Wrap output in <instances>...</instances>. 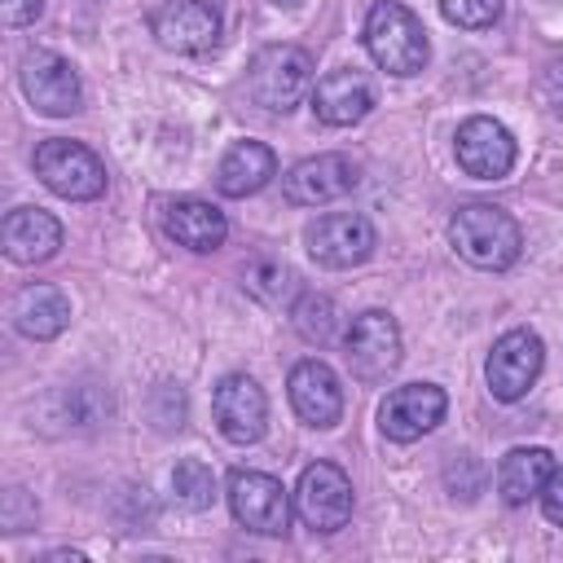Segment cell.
<instances>
[{"label": "cell", "mask_w": 563, "mask_h": 563, "mask_svg": "<svg viewBox=\"0 0 563 563\" xmlns=\"http://www.w3.org/2000/svg\"><path fill=\"white\" fill-rule=\"evenodd\" d=\"M0 246L13 264H44L62 246V224L44 207H13L0 224Z\"/></svg>", "instance_id": "cell-17"}, {"label": "cell", "mask_w": 563, "mask_h": 563, "mask_svg": "<svg viewBox=\"0 0 563 563\" xmlns=\"http://www.w3.org/2000/svg\"><path fill=\"white\" fill-rule=\"evenodd\" d=\"M229 510L246 532H260V537H286L290 528V493L282 488V479L264 471L229 475Z\"/></svg>", "instance_id": "cell-5"}, {"label": "cell", "mask_w": 563, "mask_h": 563, "mask_svg": "<svg viewBox=\"0 0 563 563\" xmlns=\"http://www.w3.org/2000/svg\"><path fill=\"white\" fill-rule=\"evenodd\" d=\"M501 4L506 0H444V13L457 22V26H471V31H484L501 18Z\"/></svg>", "instance_id": "cell-26"}, {"label": "cell", "mask_w": 563, "mask_h": 563, "mask_svg": "<svg viewBox=\"0 0 563 563\" xmlns=\"http://www.w3.org/2000/svg\"><path fill=\"white\" fill-rule=\"evenodd\" d=\"M295 510L312 532H339L352 519V479L334 462L303 466L295 484Z\"/></svg>", "instance_id": "cell-9"}, {"label": "cell", "mask_w": 563, "mask_h": 563, "mask_svg": "<svg viewBox=\"0 0 563 563\" xmlns=\"http://www.w3.org/2000/svg\"><path fill=\"white\" fill-rule=\"evenodd\" d=\"M44 13V0H0V18L4 26H26Z\"/></svg>", "instance_id": "cell-28"}, {"label": "cell", "mask_w": 563, "mask_h": 563, "mask_svg": "<svg viewBox=\"0 0 563 563\" xmlns=\"http://www.w3.org/2000/svg\"><path fill=\"white\" fill-rule=\"evenodd\" d=\"M286 391H290V409H295L308 427H317V431H325V427H334V422L343 418V387H339V374H334L325 361H317V356L295 361V369H290V378H286Z\"/></svg>", "instance_id": "cell-16"}, {"label": "cell", "mask_w": 563, "mask_h": 563, "mask_svg": "<svg viewBox=\"0 0 563 563\" xmlns=\"http://www.w3.org/2000/svg\"><path fill=\"white\" fill-rule=\"evenodd\" d=\"M356 180H361V172L347 154H312V158L295 163L282 176V194L295 207H321V202H334V198L352 194Z\"/></svg>", "instance_id": "cell-15"}, {"label": "cell", "mask_w": 563, "mask_h": 563, "mask_svg": "<svg viewBox=\"0 0 563 563\" xmlns=\"http://www.w3.org/2000/svg\"><path fill=\"white\" fill-rule=\"evenodd\" d=\"M541 365H545V343H541V334H537V330H523V325H519V330H506V334L493 343L488 365H484L488 391L510 405V400L528 396V387L537 383Z\"/></svg>", "instance_id": "cell-8"}, {"label": "cell", "mask_w": 563, "mask_h": 563, "mask_svg": "<svg viewBox=\"0 0 563 563\" xmlns=\"http://www.w3.org/2000/svg\"><path fill=\"white\" fill-rule=\"evenodd\" d=\"M35 176L70 202H92L106 194V163L88 145L66 136H48L35 145Z\"/></svg>", "instance_id": "cell-4"}, {"label": "cell", "mask_w": 563, "mask_h": 563, "mask_svg": "<svg viewBox=\"0 0 563 563\" xmlns=\"http://www.w3.org/2000/svg\"><path fill=\"white\" fill-rule=\"evenodd\" d=\"M449 242H453V251L466 264L488 268V273H501V268H510L519 260L523 233H519V224H515L510 211H501L493 202H466L449 220Z\"/></svg>", "instance_id": "cell-1"}, {"label": "cell", "mask_w": 563, "mask_h": 563, "mask_svg": "<svg viewBox=\"0 0 563 563\" xmlns=\"http://www.w3.org/2000/svg\"><path fill=\"white\" fill-rule=\"evenodd\" d=\"M374 224L356 211H330L308 224V255L321 268H352L374 255Z\"/></svg>", "instance_id": "cell-12"}, {"label": "cell", "mask_w": 563, "mask_h": 563, "mask_svg": "<svg viewBox=\"0 0 563 563\" xmlns=\"http://www.w3.org/2000/svg\"><path fill=\"white\" fill-rule=\"evenodd\" d=\"M554 471V457L550 449L541 444H528V449H510L497 466V493L506 506H528L532 497H541V484L545 475Z\"/></svg>", "instance_id": "cell-22"}, {"label": "cell", "mask_w": 563, "mask_h": 563, "mask_svg": "<svg viewBox=\"0 0 563 563\" xmlns=\"http://www.w3.org/2000/svg\"><path fill=\"white\" fill-rule=\"evenodd\" d=\"M211 413H216V427L224 431V440L255 444L268 427V396L251 374H224L216 383Z\"/></svg>", "instance_id": "cell-13"}, {"label": "cell", "mask_w": 563, "mask_h": 563, "mask_svg": "<svg viewBox=\"0 0 563 563\" xmlns=\"http://www.w3.org/2000/svg\"><path fill=\"white\" fill-rule=\"evenodd\" d=\"M541 510H545L550 523L563 528V462H554V471H550L545 484H541Z\"/></svg>", "instance_id": "cell-27"}, {"label": "cell", "mask_w": 563, "mask_h": 563, "mask_svg": "<svg viewBox=\"0 0 563 563\" xmlns=\"http://www.w3.org/2000/svg\"><path fill=\"white\" fill-rule=\"evenodd\" d=\"M453 154H457V167L475 180H501L510 176L515 167V136L506 123L488 119V114H471L457 136H453Z\"/></svg>", "instance_id": "cell-11"}, {"label": "cell", "mask_w": 563, "mask_h": 563, "mask_svg": "<svg viewBox=\"0 0 563 563\" xmlns=\"http://www.w3.org/2000/svg\"><path fill=\"white\" fill-rule=\"evenodd\" d=\"M9 317H13L18 334H26V339H57L70 325V299L48 282H31L13 295Z\"/></svg>", "instance_id": "cell-21"}, {"label": "cell", "mask_w": 563, "mask_h": 563, "mask_svg": "<svg viewBox=\"0 0 563 563\" xmlns=\"http://www.w3.org/2000/svg\"><path fill=\"white\" fill-rule=\"evenodd\" d=\"M172 488H176V501L185 510H207L216 501V471L207 462H198V457H185L172 471Z\"/></svg>", "instance_id": "cell-25"}, {"label": "cell", "mask_w": 563, "mask_h": 563, "mask_svg": "<svg viewBox=\"0 0 563 563\" xmlns=\"http://www.w3.org/2000/svg\"><path fill=\"white\" fill-rule=\"evenodd\" d=\"M18 79H22L26 101H31L40 114H48V119H66V114H75V110L84 106L79 70H75L66 57L48 53V48L26 53L22 66H18Z\"/></svg>", "instance_id": "cell-6"}, {"label": "cell", "mask_w": 563, "mask_h": 563, "mask_svg": "<svg viewBox=\"0 0 563 563\" xmlns=\"http://www.w3.org/2000/svg\"><path fill=\"white\" fill-rule=\"evenodd\" d=\"M158 220H163L167 238H176L180 246H189V251H198V255L224 246V238H229L224 211H216V207L202 202V198H172V202H163Z\"/></svg>", "instance_id": "cell-19"}, {"label": "cell", "mask_w": 563, "mask_h": 563, "mask_svg": "<svg viewBox=\"0 0 563 563\" xmlns=\"http://www.w3.org/2000/svg\"><path fill=\"white\" fill-rule=\"evenodd\" d=\"M312 110L330 128H352L374 110V88L361 70H330L312 88Z\"/></svg>", "instance_id": "cell-18"}, {"label": "cell", "mask_w": 563, "mask_h": 563, "mask_svg": "<svg viewBox=\"0 0 563 563\" xmlns=\"http://www.w3.org/2000/svg\"><path fill=\"white\" fill-rule=\"evenodd\" d=\"M290 312H295L299 339H308V343H317V347H325V343L339 334V308H334V299H325V295H299Z\"/></svg>", "instance_id": "cell-24"}, {"label": "cell", "mask_w": 563, "mask_h": 563, "mask_svg": "<svg viewBox=\"0 0 563 563\" xmlns=\"http://www.w3.org/2000/svg\"><path fill=\"white\" fill-rule=\"evenodd\" d=\"M365 48L387 75H400V79L418 75L427 66V53H431L422 22L396 0H378L365 13Z\"/></svg>", "instance_id": "cell-3"}, {"label": "cell", "mask_w": 563, "mask_h": 563, "mask_svg": "<svg viewBox=\"0 0 563 563\" xmlns=\"http://www.w3.org/2000/svg\"><path fill=\"white\" fill-rule=\"evenodd\" d=\"M150 35L180 57L211 53L220 44V9L211 0H167L150 13Z\"/></svg>", "instance_id": "cell-7"}, {"label": "cell", "mask_w": 563, "mask_h": 563, "mask_svg": "<svg viewBox=\"0 0 563 563\" xmlns=\"http://www.w3.org/2000/svg\"><path fill=\"white\" fill-rule=\"evenodd\" d=\"M273 176H277V158L264 141H233L216 167V189L224 198H246L260 194Z\"/></svg>", "instance_id": "cell-20"}, {"label": "cell", "mask_w": 563, "mask_h": 563, "mask_svg": "<svg viewBox=\"0 0 563 563\" xmlns=\"http://www.w3.org/2000/svg\"><path fill=\"white\" fill-rule=\"evenodd\" d=\"M400 352H405V343H400V325H396L391 312L369 308V312H361L352 321V330H347V365H352V378H361V383L387 378L400 365Z\"/></svg>", "instance_id": "cell-10"}, {"label": "cell", "mask_w": 563, "mask_h": 563, "mask_svg": "<svg viewBox=\"0 0 563 563\" xmlns=\"http://www.w3.org/2000/svg\"><path fill=\"white\" fill-rule=\"evenodd\" d=\"M242 290L264 303V308H295L299 299V277L295 268H286L282 260H251L242 268Z\"/></svg>", "instance_id": "cell-23"}, {"label": "cell", "mask_w": 563, "mask_h": 563, "mask_svg": "<svg viewBox=\"0 0 563 563\" xmlns=\"http://www.w3.org/2000/svg\"><path fill=\"white\" fill-rule=\"evenodd\" d=\"M246 92L273 114L295 110L312 92V57L299 44H264L246 62Z\"/></svg>", "instance_id": "cell-2"}, {"label": "cell", "mask_w": 563, "mask_h": 563, "mask_svg": "<svg viewBox=\"0 0 563 563\" xmlns=\"http://www.w3.org/2000/svg\"><path fill=\"white\" fill-rule=\"evenodd\" d=\"M444 409H449L444 387H435V383H405V387L387 391V400L378 405V427H383L387 440L409 444V440L435 431Z\"/></svg>", "instance_id": "cell-14"}]
</instances>
